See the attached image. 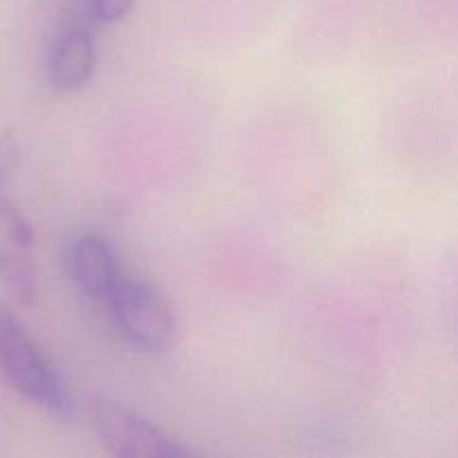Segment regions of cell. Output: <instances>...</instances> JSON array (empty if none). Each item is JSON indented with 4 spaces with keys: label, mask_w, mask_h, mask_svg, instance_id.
<instances>
[{
    "label": "cell",
    "mask_w": 458,
    "mask_h": 458,
    "mask_svg": "<svg viewBox=\"0 0 458 458\" xmlns=\"http://www.w3.org/2000/svg\"><path fill=\"white\" fill-rule=\"evenodd\" d=\"M0 371L13 392L45 414L61 420L74 419L76 405L67 385L16 313L4 304H0Z\"/></svg>",
    "instance_id": "cell-1"
},
{
    "label": "cell",
    "mask_w": 458,
    "mask_h": 458,
    "mask_svg": "<svg viewBox=\"0 0 458 458\" xmlns=\"http://www.w3.org/2000/svg\"><path fill=\"white\" fill-rule=\"evenodd\" d=\"M103 304L116 334L130 347L143 353H165L177 343V318L155 286L123 277Z\"/></svg>",
    "instance_id": "cell-2"
},
{
    "label": "cell",
    "mask_w": 458,
    "mask_h": 458,
    "mask_svg": "<svg viewBox=\"0 0 458 458\" xmlns=\"http://www.w3.org/2000/svg\"><path fill=\"white\" fill-rule=\"evenodd\" d=\"M89 423L101 445L119 458H186L195 452L161 432L139 411L106 396L89 401Z\"/></svg>",
    "instance_id": "cell-3"
},
{
    "label": "cell",
    "mask_w": 458,
    "mask_h": 458,
    "mask_svg": "<svg viewBox=\"0 0 458 458\" xmlns=\"http://www.w3.org/2000/svg\"><path fill=\"white\" fill-rule=\"evenodd\" d=\"M9 150H0V284L22 304L38 298L34 228L7 192Z\"/></svg>",
    "instance_id": "cell-4"
},
{
    "label": "cell",
    "mask_w": 458,
    "mask_h": 458,
    "mask_svg": "<svg viewBox=\"0 0 458 458\" xmlns=\"http://www.w3.org/2000/svg\"><path fill=\"white\" fill-rule=\"evenodd\" d=\"M67 273L81 293L106 302L123 280L114 250L103 237L85 233L67 246Z\"/></svg>",
    "instance_id": "cell-5"
},
{
    "label": "cell",
    "mask_w": 458,
    "mask_h": 458,
    "mask_svg": "<svg viewBox=\"0 0 458 458\" xmlns=\"http://www.w3.org/2000/svg\"><path fill=\"white\" fill-rule=\"evenodd\" d=\"M97 67V45L88 27H70L58 36L47 63V76L58 92L81 89Z\"/></svg>",
    "instance_id": "cell-6"
},
{
    "label": "cell",
    "mask_w": 458,
    "mask_h": 458,
    "mask_svg": "<svg viewBox=\"0 0 458 458\" xmlns=\"http://www.w3.org/2000/svg\"><path fill=\"white\" fill-rule=\"evenodd\" d=\"M137 0H88V9L98 22L114 25L132 12Z\"/></svg>",
    "instance_id": "cell-7"
}]
</instances>
